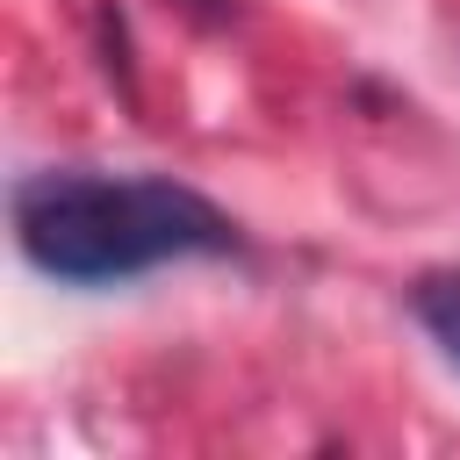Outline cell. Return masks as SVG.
I'll return each instance as SVG.
<instances>
[{"mask_svg": "<svg viewBox=\"0 0 460 460\" xmlns=\"http://www.w3.org/2000/svg\"><path fill=\"white\" fill-rule=\"evenodd\" d=\"M194 7H201L208 22H223V14H230V0H194Z\"/></svg>", "mask_w": 460, "mask_h": 460, "instance_id": "3", "label": "cell"}, {"mask_svg": "<svg viewBox=\"0 0 460 460\" xmlns=\"http://www.w3.org/2000/svg\"><path fill=\"white\" fill-rule=\"evenodd\" d=\"M410 316L424 323V338L438 345V359L460 374V266H431L410 280Z\"/></svg>", "mask_w": 460, "mask_h": 460, "instance_id": "2", "label": "cell"}, {"mask_svg": "<svg viewBox=\"0 0 460 460\" xmlns=\"http://www.w3.org/2000/svg\"><path fill=\"white\" fill-rule=\"evenodd\" d=\"M14 244L58 288H115L172 259H237L244 230L187 180L50 165L14 180Z\"/></svg>", "mask_w": 460, "mask_h": 460, "instance_id": "1", "label": "cell"}]
</instances>
